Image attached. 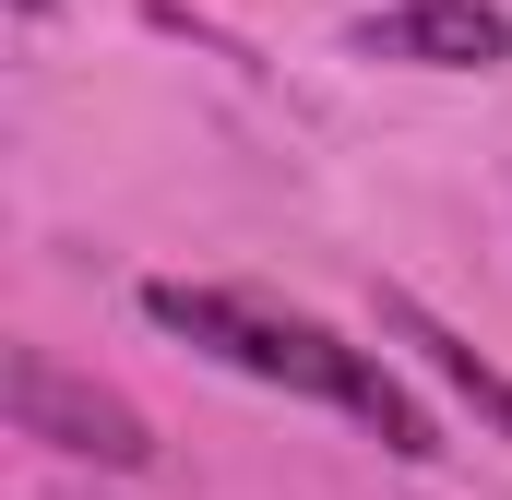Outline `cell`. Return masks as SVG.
I'll use <instances>...</instances> for the list:
<instances>
[{"label": "cell", "instance_id": "cell-1", "mask_svg": "<svg viewBox=\"0 0 512 500\" xmlns=\"http://www.w3.org/2000/svg\"><path fill=\"white\" fill-rule=\"evenodd\" d=\"M143 322H155V334H179V346H203L215 370L262 381V393H298V405L358 417V429H370L382 453H405V465H429V453H441V417L405 393L393 346H358V334H334V322H310V310H286V298L155 274V286H143Z\"/></svg>", "mask_w": 512, "mask_h": 500}, {"label": "cell", "instance_id": "cell-2", "mask_svg": "<svg viewBox=\"0 0 512 500\" xmlns=\"http://www.w3.org/2000/svg\"><path fill=\"white\" fill-rule=\"evenodd\" d=\"M12 429L48 441V453H72V465H108V477H143L155 465L143 405L108 393V381H84V370H60L48 346H12Z\"/></svg>", "mask_w": 512, "mask_h": 500}, {"label": "cell", "instance_id": "cell-3", "mask_svg": "<svg viewBox=\"0 0 512 500\" xmlns=\"http://www.w3.org/2000/svg\"><path fill=\"white\" fill-rule=\"evenodd\" d=\"M346 60H393V72H501L512 60V12L501 0H405L370 12L346 36Z\"/></svg>", "mask_w": 512, "mask_h": 500}, {"label": "cell", "instance_id": "cell-4", "mask_svg": "<svg viewBox=\"0 0 512 500\" xmlns=\"http://www.w3.org/2000/svg\"><path fill=\"white\" fill-rule=\"evenodd\" d=\"M382 334L405 346V358H417V370H441V381H453V393H465V405H477V417H489V429L512 441V381L489 370V358H477V346H465L441 310H417L405 286H382Z\"/></svg>", "mask_w": 512, "mask_h": 500}, {"label": "cell", "instance_id": "cell-5", "mask_svg": "<svg viewBox=\"0 0 512 500\" xmlns=\"http://www.w3.org/2000/svg\"><path fill=\"white\" fill-rule=\"evenodd\" d=\"M12 12H24V24H48V0H12Z\"/></svg>", "mask_w": 512, "mask_h": 500}]
</instances>
